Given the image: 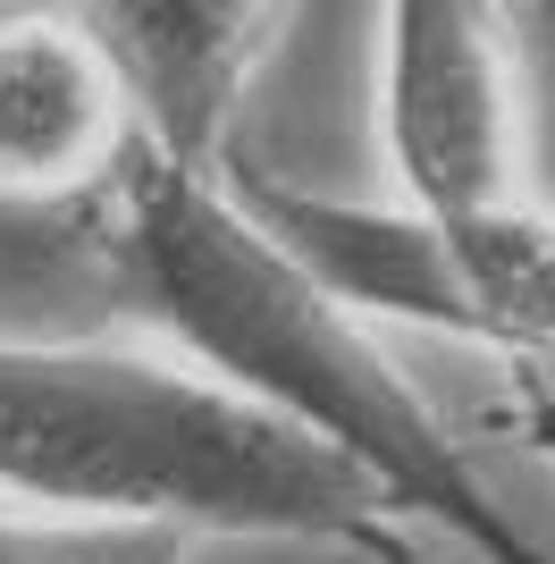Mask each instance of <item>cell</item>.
<instances>
[{
	"label": "cell",
	"mask_w": 555,
	"mask_h": 564,
	"mask_svg": "<svg viewBox=\"0 0 555 564\" xmlns=\"http://www.w3.org/2000/svg\"><path fill=\"white\" fill-rule=\"evenodd\" d=\"M110 253L135 312L185 362L370 471L404 522L446 531L480 564H547V547L497 506L463 438L438 422V404L370 346L362 304H346L228 186V161L203 169L143 135L110 186Z\"/></svg>",
	"instance_id": "6da1fadb"
},
{
	"label": "cell",
	"mask_w": 555,
	"mask_h": 564,
	"mask_svg": "<svg viewBox=\"0 0 555 564\" xmlns=\"http://www.w3.org/2000/svg\"><path fill=\"white\" fill-rule=\"evenodd\" d=\"M0 497L34 514L177 522L194 540H320L379 556L395 506L177 346L0 337Z\"/></svg>",
	"instance_id": "7a4b0ae2"
},
{
	"label": "cell",
	"mask_w": 555,
	"mask_h": 564,
	"mask_svg": "<svg viewBox=\"0 0 555 564\" xmlns=\"http://www.w3.org/2000/svg\"><path fill=\"white\" fill-rule=\"evenodd\" d=\"M228 186L370 321H413L505 354L522 371H555V203L538 186L471 212H413V203L379 212L303 194L236 152Z\"/></svg>",
	"instance_id": "3957f363"
},
{
	"label": "cell",
	"mask_w": 555,
	"mask_h": 564,
	"mask_svg": "<svg viewBox=\"0 0 555 564\" xmlns=\"http://www.w3.org/2000/svg\"><path fill=\"white\" fill-rule=\"evenodd\" d=\"M379 143L413 212H471L531 186V110L497 0H388Z\"/></svg>",
	"instance_id": "277c9868"
},
{
	"label": "cell",
	"mask_w": 555,
	"mask_h": 564,
	"mask_svg": "<svg viewBox=\"0 0 555 564\" xmlns=\"http://www.w3.org/2000/svg\"><path fill=\"white\" fill-rule=\"evenodd\" d=\"M143 101L76 0H0V203H92L143 152Z\"/></svg>",
	"instance_id": "5b68a950"
},
{
	"label": "cell",
	"mask_w": 555,
	"mask_h": 564,
	"mask_svg": "<svg viewBox=\"0 0 555 564\" xmlns=\"http://www.w3.org/2000/svg\"><path fill=\"white\" fill-rule=\"evenodd\" d=\"M143 101L161 152L219 169L236 101L253 85L286 0H76Z\"/></svg>",
	"instance_id": "8992f818"
},
{
	"label": "cell",
	"mask_w": 555,
	"mask_h": 564,
	"mask_svg": "<svg viewBox=\"0 0 555 564\" xmlns=\"http://www.w3.org/2000/svg\"><path fill=\"white\" fill-rule=\"evenodd\" d=\"M194 531L177 522H101V514H0V564H185Z\"/></svg>",
	"instance_id": "52a82bcc"
},
{
	"label": "cell",
	"mask_w": 555,
	"mask_h": 564,
	"mask_svg": "<svg viewBox=\"0 0 555 564\" xmlns=\"http://www.w3.org/2000/svg\"><path fill=\"white\" fill-rule=\"evenodd\" d=\"M522 430L555 455V371H522Z\"/></svg>",
	"instance_id": "ba28073f"
},
{
	"label": "cell",
	"mask_w": 555,
	"mask_h": 564,
	"mask_svg": "<svg viewBox=\"0 0 555 564\" xmlns=\"http://www.w3.org/2000/svg\"><path fill=\"white\" fill-rule=\"evenodd\" d=\"M370 564H429V556L413 547V522H395L388 540H379V556H370Z\"/></svg>",
	"instance_id": "9c48e42d"
}]
</instances>
